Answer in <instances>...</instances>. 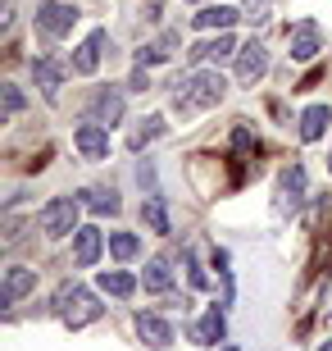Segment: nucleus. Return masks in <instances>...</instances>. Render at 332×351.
Masks as SVG:
<instances>
[{
  "label": "nucleus",
  "instance_id": "obj_1",
  "mask_svg": "<svg viewBox=\"0 0 332 351\" xmlns=\"http://www.w3.org/2000/svg\"><path fill=\"white\" fill-rule=\"evenodd\" d=\"M173 87H178L173 91V110H178V114L209 110V105H218L223 96H228V82H223L218 69H192V73H182Z\"/></svg>",
  "mask_w": 332,
  "mask_h": 351
},
{
  "label": "nucleus",
  "instance_id": "obj_2",
  "mask_svg": "<svg viewBox=\"0 0 332 351\" xmlns=\"http://www.w3.org/2000/svg\"><path fill=\"white\" fill-rule=\"evenodd\" d=\"M55 315H60L68 328H82V324H91V319H101L105 306H101V297H96L91 287L60 283V292H55Z\"/></svg>",
  "mask_w": 332,
  "mask_h": 351
},
{
  "label": "nucleus",
  "instance_id": "obj_3",
  "mask_svg": "<svg viewBox=\"0 0 332 351\" xmlns=\"http://www.w3.org/2000/svg\"><path fill=\"white\" fill-rule=\"evenodd\" d=\"M77 210H82V196H55L37 210V223L46 237H68L77 233Z\"/></svg>",
  "mask_w": 332,
  "mask_h": 351
},
{
  "label": "nucleus",
  "instance_id": "obj_4",
  "mask_svg": "<svg viewBox=\"0 0 332 351\" xmlns=\"http://www.w3.org/2000/svg\"><path fill=\"white\" fill-rule=\"evenodd\" d=\"M287 46H292L287 55H292L296 64H309V60L323 51V27L314 23V19H301L296 27H287Z\"/></svg>",
  "mask_w": 332,
  "mask_h": 351
},
{
  "label": "nucleus",
  "instance_id": "obj_5",
  "mask_svg": "<svg viewBox=\"0 0 332 351\" xmlns=\"http://www.w3.org/2000/svg\"><path fill=\"white\" fill-rule=\"evenodd\" d=\"M73 23H77V10L68 0H41V10H37L41 37H64V32H73Z\"/></svg>",
  "mask_w": 332,
  "mask_h": 351
},
{
  "label": "nucleus",
  "instance_id": "obj_6",
  "mask_svg": "<svg viewBox=\"0 0 332 351\" xmlns=\"http://www.w3.org/2000/svg\"><path fill=\"white\" fill-rule=\"evenodd\" d=\"M232 55H242V46H237V37L232 32H218V37H209V41H201V46H192V60L196 69H205V64H228Z\"/></svg>",
  "mask_w": 332,
  "mask_h": 351
},
{
  "label": "nucleus",
  "instance_id": "obj_7",
  "mask_svg": "<svg viewBox=\"0 0 332 351\" xmlns=\"http://www.w3.org/2000/svg\"><path fill=\"white\" fill-rule=\"evenodd\" d=\"M73 146H77V156L82 160H96V165H101V160H110V128H101V123H77L73 128Z\"/></svg>",
  "mask_w": 332,
  "mask_h": 351
},
{
  "label": "nucleus",
  "instance_id": "obj_8",
  "mask_svg": "<svg viewBox=\"0 0 332 351\" xmlns=\"http://www.w3.org/2000/svg\"><path fill=\"white\" fill-rule=\"evenodd\" d=\"M105 41H110V32H105V27H91V32H87V41H82V46L73 51V60H68V69H73L77 78H91V73L101 69Z\"/></svg>",
  "mask_w": 332,
  "mask_h": 351
},
{
  "label": "nucleus",
  "instance_id": "obj_9",
  "mask_svg": "<svg viewBox=\"0 0 332 351\" xmlns=\"http://www.w3.org/2000/svg\"><path fill=\"white\" fill-rule=\"evenodd\" d=\"M105 247H110V237H105L96 223H82V228L73 233V265L77 269H91V265L101 261Z\"/></svg>",
  "mask_w": 332,
  "mask_h": 351
},
{
  "label": "nucleus",
  "instance_id": "obj_10",
  "mask_svg": "<svg viewBox=\"0 0 332 351\" xmlns=\"http://www.w3.org/2000/svg\"><path fill=\"white\" fill-rule=\"evenodd\" d=\"M264 73H268V46L251 37L242 46V55H237V82H242V87H251V82H259Z\"/></svg>",
  "mask_w": 332,
  "mask_h": 351
},
{
  "label": "nucleus",
  "instance_id": "obj_11",
  "mask_svg": "<svg viewBox=\"0 0 332 351\" xmlns=\"http://www.w3.org/2000/svg\"><path fill=\"white\" fill-rule=\"evenodd\" d=\"M137 338L146 342V347H155V351H168L173 342H178V333H173V324L159 319L155 311H141L137 315Z\"/></svg>",
  "mask_w": 332,
  "mask_h": 351
},
{
  "label": "nucleus",
  "instance_id": "obj_12",
  "mask_svg": "<svg viewBox=\"0 0 332 351\" xmlns=\"http://www.w3.org/2000/svg\"><path fill=\"white\" fill-rule=\"evenodd\" d=\"M118 119H123V87H101L91 96V123L114 128Z\"/></svg>",
  "mask_w": 332,
  "mask_h": 351
},
{
  "label": "nucleus",
  "instance_id": "obj_13",
  "mask_svg": "<svg viewBox=\"0 0 332 351\" xmlns=\"http://www.w3.org/2000/svg\"><path fill=\"white\" fill-rule=\"evenodd\" d=\"M27 292H37V269H27V265H10L5 269V287H0V306L10 311L18 297H27Z\"/></svg>",
  "mask_w": 332,
  "mask_h": 351
},
{
  "label": "nucleus",
  "instance_id": "obj_14",
  "mask_svg": "<svg viewBox=\"0 0 332 351\" xmlns=\"http://www.w3.org/2000/svg\"><path fill=\"white\" fill-rule=\"evenodd\" d=\"M223 333H228V315H223V306H209V311L192 324V342H201V347L223 342Z\"/></svg>",
  "mask_w": 332,
  "mask_h": 351
},
{
  "label": "nucleus",
  "instance_id": "obj_15",
  "mask_svg": "<svg viewBox=\"0 0 332 351\" xmlns=\"http://www.w3.org/2000/svg\"><path fill=\"white\" fill-rule=\"evenodd\" d=\"M32 78H37V87L55 101V96H60V87H64V64H60V60H51V55H37V60H32Z\"/></svg>",
  "mask_w": 332,
  "mask_h": 351
},
{
  "label": "nucleus",
  "instance_id": "obj_16",
  "mask_svg": "<svg viewBox=\"0 0 332 351\" xmlns=\"http://www.w3.org/2000/svg\"><path fill=\"white\" fill-rule=\"evenodd\" d=\"M141 219H146V228H151V233H159V237L173 233V219H168L164 192H155V196H146V201H141Z\"/></svg>",
  "mask_w": 332,
  "mask_h": 351
},
{
  "label": "nucleus",
  "instance_id": "obj_17",
  "mask_svg": "<svg viewBox=\"0 0 332 351\" xmlns=\"http://www.w3.org/2000/svg\"><path fill=\"white\" fill-rule=\"evenodd\" d=\"M278 196H282V206H301L305 201V165H287L278 178Z\"/></svg>",
  "mask_w": 332,
  "mask_h": 351
},
{
  "label": "nucleus",
  "instance_id": "obj_18",
  "mask_svg": "<svg viewBox=\"0 0 332 351\" xmlns=\"http://www.w3.org/2000/svg\"><path fill=\"white\" fill-rule=\"evenodd\" d=\"M328 123H332L328 105H309L305 114H301V142H323L328 137Z\"/></svg>",
  "mask_w": 332,
  "mask_h": 351
},
{
  "label": "nucleus",
  "instance_id": "obj_19",
  "mask_svg": "<svg viewBox=\"0 0 332 351\" xmlns=\"http://www.w3.org/2000/svg\"><path fill=\"white\" fill-rule=\"evenodd\" d=\"M237 19H242V10H232V5H209V10L192 14V27H218V32H228Z\"/></svg>",
  "mask_w": 332,
  "mask_h": 351
},
{
  "label": "nucleus",
  "instance_id": "obj_20",
  "mask_svg": "<svg viewBox=\"0 0 332 351\" xmlns=\"http://www.w3.org/2000/svg\"><path fill=\"white\" fill-rule=\"evenodd\" d=\"M101 292H110V297H118V301H128L132 292H137V278H132L128 269H101Z\"/></svg>",
  "mask_w": 332,
  "mask_h": 351
},
{
  "label": "nucleus",
  "instance_id": "obj_21",
  "mask_svg": "<svg viewBox=\"0 0 332 351\" xmlns=\"http://www.w3.org/2000/svg\"><path fill=\"white\" fill-rule=\"evenodd\" d=\"M164 132H168L164 114H151V119H141L137 128L128 132V146H132V151H141V146H151V142H159V137H164Z\"/></svg>",
  "mask_w": 332,
  "mask_h": 351
},
{
  "label": "nucleus",
  "instance_id": "obj_22",
  "mask_svg": "<svg viewBox=\"0 0 332 351\" xmlns=\"http://www.w3.org/2000/svg\"><path fill=\"white\" fill-rule=\"evenodd\" d=\"M141 287H146V292H173V269H168L164 256L146 265V274H141Z\"/></svg>",
  "mask_w": 332,
  "mask_h": 351
},
{
  "label": "nucleus",
  "instance_id": "obj_23",
  "mask_svg": "<svg viewBox=\"0 0 332 351\" xmlns=\"http://www.w3.org/2000/svg\"><path fill=\"white\" fill-rule=\"evenodd\" d=\"M110 256H114V261H137L141 256V237L137 233H110Z\"/></svg>",
  "mask_w": 332,
  "mask_h": 351
},
{
  "label": "nucleus",
  "instance_id": "obj_24",
  "mask_svg": "<svg viewBox=\"0 0 332 351\" xmlns=\"http://www.w3.org/2000/svg\"><path fill=\"white\" fill-rule=\"evenodd\" d=\"M82 206H87L91 215H118V206H123V201H118V192L96 187V192H87V201H82Z\"/></svg>",
  "mask_w": 332,
  "mask_h": 351
},
{
  "label": "nucleus",
  "instance_id": "obj_25",
  "mask_svg": "<svg viewBox=\"0 0 332 351\" xmlns=\"http://www.w3.org/2000/svg\"><path fill=\"white\" fill-rule=\"evenodd\" d=\"M268 14H273V0H246V5H242V19H246V23H268Z\"/></svg>",
  "mask_w": 332,
  "mask_h": 351
},
{
  "label": "nucleus",
  "instance_id": "obj_26",
  "mask_svg": "<svg viewBox=\"0 0 332 351\" xmlns=\"http://www.w3.org/2000/svg\"><path fill=\"white\" fill-rule=\"evenodd\" d=\"M0 101H5V114H23V105H27V96L18 87H14V82H5V87H0Z\"/></svg>",
  "mask_w": 332,
  "mask_h": 351
},
{
  "label": "nucleus",
  "instance_id": "obj_27",
  "mask_svg": "<svg viewBox=\"0 0 332 351\" xmlns=\"http://www.w3.org/2000/svg\"><path fill=\"white\" fill-rule=\"evenodd\" d=\"M182 261H187V278H192V287H201V292H205V287H209V274L201 269V261H196V251H192V247L182 251Z\"/></svg>",
  "mask_w": 332,
  "mask_h": 351
},
{
  "label": "nucleus",
  "instance_id": "obj_28",
  "mask_svg": "<svg viewBox=\"0 0 332 351\" xmlns=\"http://www.w3.org/2000/svg\"><path fill=\"white\" fill-rule=\"evenodd\" d=\"M151 87V73L146 69H132V78H128V91H146Z\"/></svg>",
  "mask_w": 332,
  "mask_h": 351
},
{
  "label": "nucleus",
  "instance_id": "obj_29",
  "mask_svg": "<svg viewBox=\"0 0 332 351\" xmlns=\"http://www.w3.org/2000/svg\"><path fill=\"white\" fill-rule=\"evenodd\" d=\"M319 351H332V338H328V342H323V347H319Z\"/></svg>",
  "mask_w": 332,
  "mask_h": 351
},
{
  "label": "nucleus",
  "instance_id": "obj_30",
  "mask_svg": "<svg viewBox=\"0 0 332 351\" xmlns=\"http://www.w3.org/2000/svg\"><path fill=\"white\" fill-rule=\"evenodd\" d=\"M328 173H332V160H328Z\"/></svg>",
  "mask_w": 332,
  "mask_h": 351
}]
</instances>
